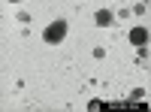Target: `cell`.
<instances>
[{"mask_svg": "<svg viewBox=\"0 0 151 112\" xmlns=\"http://www.w3.org/2000/svg\"><path fill=\"white\" fill-rule=\"evenodd\" d=\"M94 21H97V27H109V24L115 21V12H112V9H97Z\"/></svg>", "mask_w": 151, "mask_h": 112, "instance_id": "cell-3", "label": "cell"}, {"mask_svg": "<svg viewBox=\"0 0 151 112\" xmlns=\"http://www.w3.org/2000/svg\"><path fill=\"white\" fill-rule=\"evenodd\" d=\"M130 43L139 48V46H148V27L145 24H136V27L130 30Z\"/></svg>", "mask_w": 151, "mask_h": 112, "instance_id": "cell-2", "label": "cell"}, {"mask_svg": "<svg viewBox=\"0 0 151 112\" xmlns=\"http://www.w3.org/2000/svg\"><path fill=\"white\" fill-rule=\"evenodd\" d=\"M9 3H21V0H9Z\"/></svg>", "mask_w": 151, "mask_h": 112, "instance_id": "cell-5", "label": "cell"}, {"mask_svg": "<svg viewBox=\"0 0 151 112\" xmlns=\"http://www.w3.org/2000/svg\"><path fill=\"white\" fill-rule=\"evenodd\" d=\"M130 97H133V103H142V100H145V88H133Z\"/></svg>", "mask_w": 151, "mask_h": 112, "instance_id": "cell-4", "label": "cell"}, {"mask_svg": "<svg viewBox=\"0 0 151 112\" xmlns=\"http://www.w3.org/2000/svg\"><path fill=\"white\" fill-rule=\"evenodd\" d=\"M64 36H67V21H64V18L52 21V24H48V27L42 30V40H45V43H52V46L64 43Z\"/></svg>", "mask_w": 151, "mask_h": 112, "instance_id": "cell-1", "label": "cell"}]
</instances>
